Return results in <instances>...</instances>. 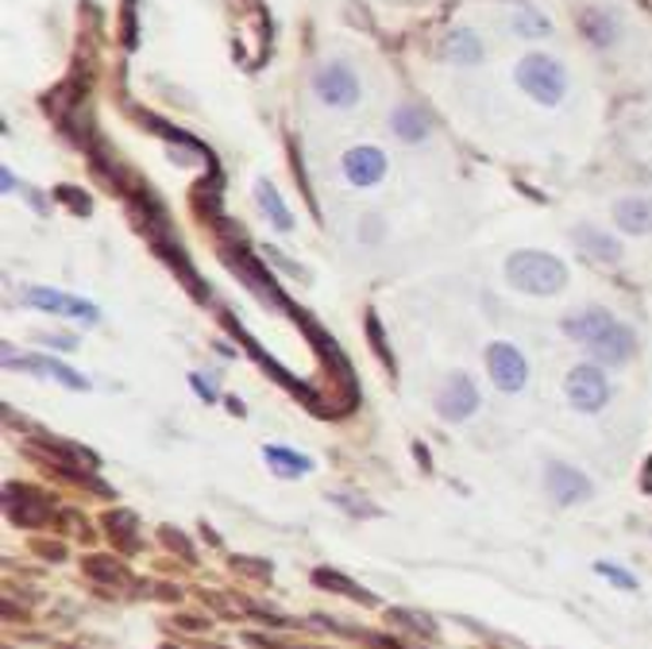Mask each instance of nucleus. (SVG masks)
I'll use <instances>...</instances> for the list:
<instances>
[{
    "mask_svg": "<svg viewBox=\"0 0 652 649\" xmlns=\"http://www.w3.org/2000/svg\"><path fill=\"white\" fill-rule=\"evenodd\" d=\"M390 132L398 139H406V144H421V139L429 136V120L421 117V109H394Z\"/></svg>",
    "mask_w": 652,
    "mask_h": 649,
    "instance_id": "obj_17",
    "label": "nucleus"
},
{
    "mask_svg": "<svg viewBox=\"0 0 652 649\" xmlns=\"http://www.w3.org/2000/svg\"><path fill=\"white\" fill-rule=\"evenodd\" d=\"M614 224L629 236H649L652 232V201L649 197H618L614 201Z\"/></svg>",
    "mask_w": 652,
    "mask_h": 649,
    "instance_id": "obj_12",
    "label": "nucleus"
},
{
    "mask_svg": "<svg viewBox=\"0 0 652 649\" xmlns=\"http://www.w3.org/2000/svg\"><path fill=\"white\" fill-rule=\"evenodd\" d=\"M509 24H514V32L521 35V39H544V35H552V20L544 16L541 9L526 4V0H517V4H514V16H509Z\"/></svg>",
    "mask_w": 652,
    "mask_h": 649,
    "instance_id": "obj_15",
    "label": "nucleus"
},
{
    "mask_svg": "<svg viewBox=\"0 0 652 649\" xmlns=\"http://www.w3.org/2000/svg\"><path fill=\"white\" fill-rule=\"evenodd\" d=\"M576 244L587 252L591 259H599V264H622V244L614 236H606L602 229H594V224H576Z\"/></svg>",
    "mask_w": 652,
    "mask_h": 649,
    "instance_id": "obj_13",
    "label": "nucleus"
},
{
    "mask_svg": "<svg viewBox=\"0 0 652 649\" xmlns=\"http://www.w3.org/2000/svg\"><path fill=\"white\" fill-rule=\"evenodd\" d=\"M583 32L591 35L594 47H611L618 39V24L611 20V12H587L583 16Z\"/></svg>",
    "mask_w": 652,
    "mask_h": 649,
    "instance_id": "obj_20",
    "label": "nucleus"
},
{
    "mask_svg": "<svg viewBox=\"0 0 652 649\" xmlns=\"http://www.w3.org/2000/svg\"><path fill=\"white\" fill-rule=\"evenodd\" d=\"M263 456H267V464H271V468L282 472V476H302V472L313 468V464H309L306 456L290 453V449H282V444H267Z\"/></svg>",
    "mask_w": 652,
    "mask_h": 649,
    "instance_id": "obj_19",
    "label": "nucleus"
},
{
    "mask_svg": "<svg viewBox=\"0 0 652 649\" xmlns=\"http://www.w3.org/2000/svg\"><path fill=\"white\" fill-rule=\"evenodd\" d=\"M441 54L448 62H459V66H475V62H483V39L475 32H467V27H452Z\"/></svg>",
    "mask_w": 652,
    "mask_h": 649,
    "instance_id": "obj_14",
    "label": "nucleus"
},
{
    "mask_svg": "<svg viewBox=\"0 0 652 649\" xmlns=\"http://www.w3.org/2000/svg\"><path fill=\"white\" fill-rule=\"evenodd\" d=\"M255 197H259V206H263V213L271 217L274 229H279V232H290V229H294V217H290V209L282 206L279 189H274L271 182H267V179L255 182Z\"/></svg>",
    "mask_w": 652,
    "mask_h": 649,
    "instance_id": "obj_16",
    "label": "nucleus"
},
{
    "mask_svg": "<svg viewBox=\"0 0 652 649\" xmlns=\"http://www.w3.org/2000/svg\"><path fill=\"white\" fill-rule=\"evenodd\" d=\"M606 399H611V387H606V376H602L599 368H591V364H583V368H571L568 402L576 406V411L599 414L602 406H606Z\"/></svg>",
    "mask_w": 652,
    "mask_h": 649,
    "instance_id": "obj_4",
    "label": "nucleus"
},
{
    "mask_svg": "<svg viewBox=\"0 0 652 649\" xmlns=\"http://www.w3.org/2000/svg\"><path fill=\"white\" fill-rule=\"evenodd\" d=\"M475 406H479V391H475V383L464 376V371H456V376L444 383V391L436 394V411H441V418H448V421L471 418Z\"/></svg>",
    "mask_w": 652,
    "mask_h": 649,
    "instance_id": "obj_6",
    "label": "nucleus"
},
{
    "mask_svg": "<svg viewBox=\"0 0 652 649\" xmlns=\"http://www.w3.org/2000/svg\"><path fill=\"white\" fill-rule=\"evenodd\" d=\"M313 94L321 97L324 105H332V109H352L364 89H359V77L352 74V66H347V62H329V66L317 70Z\"/></svg>",
    "mask_w": 652,
    "mask_h": 649,
    "instance_id": "obj_3",
    "label": "nucleus"
},
{
    "mask_svg": "<svg viewBox=\"0 0 652 649\" xmlns=\"http://www.w3.org/2000/svg\"><path fill=\"white\" fill-rule=\"evenodd\" d=\"M487 368H491V379L502 387V391H521L529 379L526 356H521L514 344H502V341L487 348Z\"/></svg>",
    "mask_w": 652,
    "mask_h": 649,
    "instance_id": "obj_5",
    "label": "nucleus"
},
{
    "mask_svg": "<svg viewBox=\"0 0 652 649\" xmlns=\"http://www.w3.org/2000/svg\"><path fill=\"white\" fill-rule=\"evenodd\" d=\"M587 348L594 352V356L602 359V364H611V368H622L629 356H633V348H637V336H633V329L629 324H622V321H614L611 329L602 336H594Z\"/></svg>",
    "mask_w": 652,
    "mask_h": 649,
    "instance_id": "obj_10",
    "label": "nucleus"
},
{
    "mask_svg": "<svg viewBox=\"0 0 652 649\" xmlns=\"http://www.w3.org/2000/svg\"><path fill=\"white\" fill-rule=\"evenodd\" d=\"M594 573H599V576H606V580H611V584H618L622 591H633V588H637V580H633V576H626V568H618V564H606V561H599V564H594Z\"/></svg>",
    "mask_w": 652,
    "mask_h": 649,
    "instance_id": "obj_21",
    "label": "nucleus"
},
{
    "mask_svg": "<svg viewBox=\"0 0 652 649\" xmlns=\"http://www.w3.org/2000/svg\"><path fill=\"white\" fill-rule=\"evenodd\" d=\"M611 324H614V317L606 314V309L587 306V309H576V314L564 317V336H571V341H579V344H591L594 336H602Z\"/></svg>",
    "mask_w": 652,
    "mask_h": 649,
    "instance_id": "obj_11",
    "label": "nucleus"
},
{
    "mask_svg": "<svg viewBox=\"0 0 652 649\" xmlns=\"http://www.w3.org/2000/svg\"><path fill=\"white\" fill-rule=\"evenodd\" d=\"M27 306L35 309H47V314H62V317H77V321H97V306H89L85 298L77 294H62V291H27Z\"/></svg>",
    "mask_w": 652,
    "mask_h": 649,
    "instance_id": "obj_9",
    "label": "nucleus"
},
{
    "mask_svg": "<svg viewBox=\"0 0 652 649\" xmlns=\"http://www.w3.org/2000/svg\"><path fill=\"white\" fill-rule=\"evenodd\" d=\"M344 174L352 186H374V182H382V174H386V155L367 144L352 147V151H344Z\"/></svg>",
    "mask_w": 652,
    "mask_h": 649,
    "instance_id": "obj_7",
    "label": "nucleus"
},
{
    "mask_svg": "<svg viewBox=\"0 0 652 649\" xmlns=\"http://www.w3.org/2000/svg\"><path fill=\"white\" fill-rule=\"evenodd\" d=\"M24 368L42 371V376L59 379V383H62V387H70V391H85V387H89V379H85V376H77V371H70L66 364H59V359H51V356L32 359V364H24Z\"/></svg>",
    "mask_w": 652,
    "mask_h": 649,
    "instance_id": "obj_18",
    "label": "nucleus"
},
{
    "mask_svg": "<svg viewBox=\"0 0 652 649\" xmlns=\"http://www.w3.org/2000/svg\"><path fill=\"white\" fill-rule=\"evenodd\" d=\"M544 487H549V495L556 499L559 506H571V503H579V499L591 495L587 476L576 468H568V464H549V472H544Z\"/></svg>",
    "mask_w": 652,
    "mask_h": 649,
    "instance_id": "obj_8",
    "label": "nucleus"
},
{
    "mask_svg": "<svg viewBox=\"0 0 652 649\" xmlns=\"http://www.w3.org/2000/svg\"><path fill=\"white\" fill-rule=\"evenodd\" d=\"M514 77L517 86L526 89L537 105H544V109H556L564 101V94H568V70H564V62L544 51H529L526 59L517 62Z\"/></svg>",
    "mask_w": 652,
    "mask_h": 649,
    "instance_id": "obj_2",
    "label": "nucleus"
},
{
    "mask_svg": "<svg viewBox=\"0 0 652 649\" xmlns=\"http://www.w3.org/2000/svg\"><path fill=\"white\" fill-rule=\"evenodd\" d=\"M506 279L514 291L549 298V294H559L568 286V267L559 264L556 256H549V252L521 248L506 259Z\"/></svg>",
    "mask_w": 652,
    "mask_h": 649,
    "instance_id": "obj_1",
    "label": "nucleus"
}]
</instances>
